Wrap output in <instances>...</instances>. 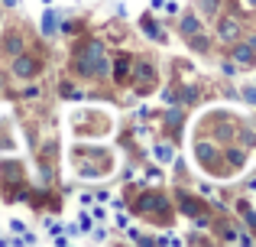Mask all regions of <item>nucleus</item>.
<instances>
[{"mask_svg": "<svg viewBox=\"0 0 256 247\" xmlns=\"http://www.w3.org/2000/svg\"><path fill=\"white\" fill-rule=\"evenodd\" d=\"M156 156H159V163H169V159H172V146L169 143H159L156 146Z\"/></svg>", "mask_w": 256, "mask_h": 247, "instance_id": "nucleus-15", "label": "nucleus"}, {"mask_svg": "<svg viewBox=\"0 0 256 247\" xmlns=\"http://www.w3.org/2000/svg\"><path fill=\"white\" fill-rule=\"evenodd\" d=\"M178 198H182V211L185 215H198V202H192L188 195H178Z\"/></svg>", "mask_w": 256, "mask_h": 247, "instance_id": "nucleus-14", "label": "nucleus"}, {"mask_svg": "<svg viewBox=\"0 0 256 247\" xmlns=\"http://www.w3.org/2000/svg\"><path fill=\"white\" fill-rule=\"evenodd\" d=\"M194 150H198V159H201V163H211V159H214V146L211 143H201V140H198V146H194Z\"/></svg>", "mask_w": 256, "mask_h": 247, "instance_id": "nucleus-10", "label": "nucleus"}, {"mask_svg": "<svg viewBox=\"0 0 256 247\" xmlns=\"http://www.w3.org/2000/svg\"><path fill=\"white\" fill-rule=\"evenodd\" d=\"M126 78H130V59H117V62H114V82L117 85H124Z\"/></svg>", "mask_w": 256, "mask_h": 247, "instance_id": "nucleus-5", "label": "nucleus"}, {"mask_svg": "<svg viewBox=\"0 0 256 247\" xmlns=\"http://www.w3.org/2000/svg\"><path fill=\"white\" fill-rule=\"evenodd\" d=\"M84 49H88V52H84V56H88V59H91V62H98V59H100V56H104V46H100V43H88V46H84Z\"/></svg>", "mask_w": 256, "mask_h": 247, "instance_id": "nucleus-11", "label": "nucleus"}, {"mask_svg": "<svg viewBox=\"0 0 256 247\" xmlns=\"http://www.w3.org/2000/svg\"><path fill=\"white\" fill-rule=\"evenodd\" d=\"M218 36L224 39V43H237V36H240L237 20H220V23H218Z\"/></svg>", "mask_w": 256, "mask_h": 247, "instance_id": "nucleus-2", "label": "nucleus"}, {"mask_svg": "<svg viewBox=\"0 0 256 247\" xmlns=\"http://www.w3.org/2000/svg\"><path fill=\"white\" fill-rule=\"evenodd\" d=\"M234 62H237V65H253L256 62V52L250 49V46L237 43V46H234Z\"/></svg>", "mask_w": 256, "mask_h": 247, "instance_id": "nucleus-4", "label": "nucleus"}, {"mask_svg": "<svg viewBox=\"0 0 256 247\" xmlns=\"http://www.w3.org/2000/svg\"><path fill=\"white\" fill-rule=\"evenodd\" d=\"M143 33H146V36H150V39H162V33H159V26H156V23H152V20H150V17H146V20H143Z\"/></svg>", "mask_w": 256, "mask_h": 247, "instance_id": "nucleus-12", "label": "nucleus"}, {"mask_svg": "<svg viewBox=\"0 0 256 247\" xmlns=\"http://www.w3.org/2000/svg\"><path fill=\"white\" fill-rule=\"evenodd\" d=\"M39 30H42V36H46V39L56 36V33H58V20H56V13H46L42 23H39Z\"/></svg>", "mask_w": 256, "mask_h": 247, "instance_id": "nucleus-7", "label": "nucleus"}, {"mask_svg": "<svg viewBox=\"0 0 256 247\" xmlns=\"http://www.w3.org/2000/svg\"><path fill=\"white\" fill-rule=\"evenodd\" d=\"M0 88H4V78H0Z\"/></svg>", "mask_w": 256, "mask_h": 247, "instance_id": "nucleus-23", "label": "nucleus"}, {"mask_svg": "<svg viewBox=\"0 0 256 247\" xmlns=\"http://www.w3.org/2000/svg\"><path fill=\"white\" fill-rule=\"evenodd\" d=\"M188 39H192V49H198V52L208 49V36H198V33H194V36H188Z\"/></svg>", "mask_w": 256, "mask_h": 247, "instance_id": "nucleus-17", "label": "nucleus"}, {"mask_svg": "<svg viewBox=\"0 0 256 247\" xmlns=\"http://www.w3.org/2000/svg\"><path fill=\"white\" fill-rule=\"evenodd\" d=\"M182 33H185V36H194V33H201V20H198V13H188V17L182 20Z\"/></svg>", "mask_w": 256, "mask_h": 247, "instance_id": "nucleus-8", "label": "nucleus"}, {"mask_svg": "<svg viewBox=\"0 0 256 247\" xmlns=\"http://www.w3.org/2000/svg\"><path fill=\"white\" fill-rule=\"evenodd\" d=\"M246 46H250V49L256 52V36H253V39H250V43H246Z\"/></svg>", "mask_w": 256, "mask_h": 247, "instance_id": "nucleus-21", "label": "nucleus"}, {"mask_svg": "<svg viewBox=\"0 0 256 247\" xmlns=\"http://www.w3.org/2000/svg\"><path fill=\"white\" fill-rule=\"evenodd\" d=\"M227 156H230V163H234V166H244V159H246V156H244V150H237V146H230V150H227Z\"/></svg>", "mask_w": 256, "mask_h": 247, "instance_id": "nucleus-16", "label": "nucleus"}, {"mask_svg": "<svg viewBox=\"0 0 256 247\" xmlns=\"http://www.w3.org/2000/svg\"><path fill=\"white\" fill-rule=\"evenodd\" d=\"M4 52H10V56H20V52H23V36H20V33H6Z\"/></svg>", "mask_w": 256, "mask_h": 247, "instance_id": "nucleus-6", "label": "nucleus"}, {"mask_svg": "<svg viewBox=\"0 0 256 247\" xmlns=\"http://www.w3.org/2000/svg\"><path fill=\"white\" fill-rule=\"evenodd\" d=\"M218 7H220V0H201V13H204V17H214Z\"/></svg>", "mask_w": 256, "mask_h": 247, "instance_id": "nucleus-13", "label": "nucleus"}, {"mask_svg": "<svg viewBox=\"0 0 256 247\" xmlns=\"http://www.w3.org/2000/svg\"><path fill=\"white\" fill-rule=\"evenodd\" d=\"M182 98H185V104H194V101H198V88H185Z\"/></svg>", "mask_w": 256, "mask_h": 247, "instance_id": "nucleus-19", "label": "nucleus"}, {"mask_svg": "<svg viewBox=\"0 0 256 247\" xmlns=\"http://www.w3.org/2000/svg\"><path fill=\"white\" fill-rule=\"evenodd\" d=\"M244 101L246 104H256V88H244Z\"/></svg>", "mask_w": 256, "mask_h": 247, "instance_id": "nucleus-20", "label": "nucleus"}, {"mask_svg": "<svg viewBox=\"0 0 256 247\" xmlns=\"http://www.w3.org/2000/svg\"><path fill=\"white\" fill-rule=\"evenodd\" d=\"M166 205H169V202H166L162 195H143L136 208L140 211H166Z\"/></svg>", "mask_w": 256, "mask_h": 247, "instance_id": "nucleus-3", "label": "nucleus"}, {"mask_svg": "<svg viewBox=\"0 0 256 247\" xmlns=\"http://www.w3.org/2000/svg\"><path fill=\"white\" fill-rule=\"evenodd\" d=\"M218 137H220V140H230V137H234V124H220V127H218Z\"/></svg>", "mask_w": 256, "mask_h": 247, "instance_id": "nucleus-18", "label": "nucleus"}, {"mask_svg": "<svg viewBox=\"0 0 256 247\" xmlns=\"http://www.w3.org/2000/svg\"><path fill=\"white\" fill-rule=\"evenodd\" d=\"M39 72V62L32 56H23V52H20L16 59H13V75L16 78H32Z\"/></svg>", "mask_w": 256, "mask_h": 247, "instance_id": "nucleus-1", "label": "nucleus"}, {"mask_svg": "<svg viewBox=\"0 0 256 247\" xmlns=\"http://www.w3.org/2000/svg\"><path fill=\"white\" fill-rule=\"evenodd\" d=\"M244 4H246V7H256V0H244Z\"/></svg>", "mask_w": 256, "mask_h": 247, "instance_id": "nucleus-22", "label": "nucleus"}, {"mask_svg": "<svg viewBox=\"0 0 256 247\" xmlns=\"http://www.w3.org/2000/svg\"><path fill=\"white\" fill-rule=\"evenodd\" d=\"M133 78H136L140 85L152 82V65H150V62H136V69H133Z\"/></svg>", "mask_w": 256, "mask_h": 247, "instance_id": "nucleus-9", "label": "nucleus"}]
</instances>
